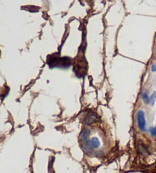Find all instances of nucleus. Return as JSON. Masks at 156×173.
<instances>
[{
  "label": "nucleus",
  "instance_id": "obj_5",
  "mask_svg": "<svg viewBox=\"0 0 156 173\" xmlns=\"http://www.w3.org/2000/svg\"><path fill=\"white\" fill-rule=\"evenodd\" d=\"M91 145L94 149H98L101 147V141L98 137H92L91 139Z\"/></svg>",
  "mask_w": 156,
  "mask_h": 173
},
{
  "label": "nucleus",
  "instance_id": "obj_10",
  "mask_svg": "<svg viewBox=\"0 0 156 173\" xmlns=\"http://www.w3.org/2000/svg\"><path fill=\"white\" fill-rule=\"evenodd\" d=\"M155 87H156V83H155Z\"/></svg>",
  "mask_w": 156,
  "mask_h": 173
},
{
  "label": "nucleus",
  "instance_id": "obj_4",
  "mask_svg": "<svg viewBox=\"0 0 156 173\" xmlns=\"http://www.w3.org/2000/svg\"><path fill=\"white\" fill-rule=\"evenodd\" d=\"M96 121H97V115H95V113H90L86 115V117H85V124L88 125H90L93 124V123H95Z\"/></svg>",
  "mask_w": 156,
  "mask_h": 173
},
{
  "label": "nucleus",
  "instance_id": "obj_6",
  "mask_svg": "<svg viewBox=\"0 0 156 173\" xmlns=\"http://www.w3.org/2000/svg\"><path fill=\"white\" fill-rule=\"evenodd\" d=\"M142 98L143 102L146 104H149L150 103V97H149L148 95L147 92L146 91H143L142 94Z\"/></svg>",
  "mask_w": 156,
  "mask_h": 173
},
{
  "label": "nucleus",
  "instance_id": "obj_8",
  "mask_svg": "<svg viewBox=\"0 0 156 173\" xmlns=\"http://www.w3.org/2000/svg\"><path fill=\"white\" fill-rule=\"evenodd\" d=\"M149 132H150V134H152L153 137H156V127L150 128V129H149Z\"/></svg>",
  "mask_w": 156,
  "mask_h": 173
},
{
  "label": "nucleus",
  "instance_id": "obj_3",
  "mask_svg": "<svg viewBox=\"0 0 156 173\" xmlns=\"http://www.w3.org/2000/svg\"><path fill=\"white\" fill-rule=\"evenodd\" d=\"M136 121H137L138 128L142 131H146V121L145 113L142 110H139L136 114Z\"/></svg>",
  "mask_w": 156,
  "mask_h": 173
},
{
  "label": "nucleus",
  "instance_id": "obj_2",
  "mask_svg": "<svg viewBox=\"0 0 156 173\" xmlns=\"http://www.w3.org/2000/svg\"><path fill=\"white\" fill-rule=\"evenodd\" d=\"M90 136V130L88 129H85L81 132L80 137L82 140V144H83L84 149L86 152H92V147L91 145V140L89 139Z\"/></svg>",
  "mask_w": 156,
  "mask_h": 173
},
{
  "label": "nucleus",
  "instance_id": "obj_7",
  "mask_svg": "<svg viewBox=\"0 0 156 173\" xmlns=\"http://www.w3.org/2000/svg\"><path fill=\"white\" fill-rule=\"evenodd\" d=\"M156 101V92H153V94H152V96L150 97V104L152 106H153L155 104Z\"/></svg>",
  "mask_w": 156,
  "mask_h": 173
},
{
  "label": "nucleus",
  "instance_id": "obj_1",
  "mask_svg": "<svg viewBox=\"0 0 156 173\" xmlns=\"http://www.w3.org/2000/svg\"><path fill=\"white\" fill-rule=\"evenodd\" d=\"M72 64L71 59L69 57H59L55 56L47 57V65L50 68H68Z\"/></svg>",
  "mask_w": 156,
  "mask_h": 173
},
{
  "label": "nucleus",
  "instance_id": "obj_9",
  "mask_svg": "<svg viewBox=\"0 0 156 173\" xmlns=\"http://www.w3.org/2000/svg\"><path fill=\"white\" fill-rule=\"evenodd\" d=\"M151 70H152V72H155L156 71V64H154L153 65L151 68Z\"/></svg>",
  "mask_w": 156,
  "mask_h": 173
}]
</instances>
